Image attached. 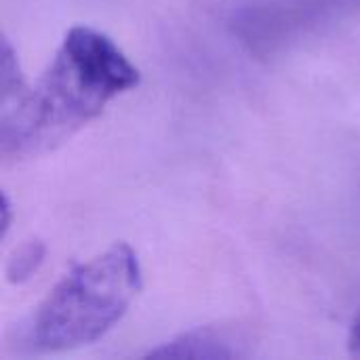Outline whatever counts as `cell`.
<instances>
[{"label":"cell","instance_id":"obj_6","mask_svg":"<svg viewBox=\"0 0 360 360\" xmlns=\"http://www.w3.org/2000/svg\"><path fill=\"white\" fill-rule=\"evenodd\" d=\"M348 350L352 354H360V312L350 327V333H348Z\"/></svg>","mask_w":360,"mask_h":360},{"label":"cell","instance_id":"obj_7","mask_svg":"<svg viewBox=\"0 0 360 360\" xmlns=\"http://www.w3.org/2000/svg\"><path fill=\"white\" fill-rule=\"evenodd\" d=\"M2 236H6L8 228H11V202H8V196L4 194L2 196Z\"/></svg>","mask_w":360,"mask_h":360},{"label":"cell","instance_id":"obj_2","mask_svg":"<svg viewBox=\"0 0 360 360\" xmlns=\"http://www.w3.org/2000/svg\"><path fill=\"white\" fill-rule=\"evenodd\" d=\"M141 291V266L129 243H114L97 257L74 266L38 306L30 342L42 352H61L101 340Z\"/></svg>","mask_w":360,"mask_h":360},{"label":"cell","instance_id":"obj_4","mask_svg":"<svg viewBox=\"0 0 360 360\" xmlns=\"http://www.w3.org/2000/svg\"><path fill=\"white\" fill-rule=\"evenodd\" d=\"M44 255H46V245L42 240L23 243L6 264V281L13 285H21L27 278H32L42 266Z\"/></svg>","mask_w":360,"mask_h":360},{"label":"cell","instance_id":"obj_1","mask_svg":"<svg viewBox=\"0 0 360 360\" xmlns=\"http://www.w3.org/2000/svg\"><path fill=\"white\" fill-rule=\"evenodd\" d=\"M139 80L112 38L86 25L70 27L40 78L2 99V156L19 160L61 146Z\"/></svg>","mask_w":360,"mask_h":360},{"label":"cell","instance_id":"obj_5","mask_svg":"<svg viewBox=\"0 0 360 360\" xmlns=\"http://www.w3.org/2000/svg\"><path fill=\"white\" fill-rule=\"evenodd\" d=\"M0 72H2L0 74V91H2V99H6L23 86V78L19 74L15 51L6 38L2 40V68H0Z\"/></svg>","mask_w":360,"mask_h":360},{"label":"cell","instance_id":"obj_3","mask_svg":"<svg viewBox=\"0 0 360 360\" xmlns=\"http://www.w3.org/2000/svg\"><path fill=\"white\" fill-rule=\"evenodd\" d=\"M238 348L234 346V340L219 329L213 327H200L194 331H188L160 348L148 352V359H234L238 356Z\"/></svg>","mask_w":360,"mask_h":360}]
</instances>
